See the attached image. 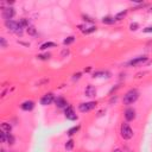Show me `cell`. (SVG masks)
Instances as JSON below:
<instances>
[{"mask_svg":"<svg viewBox=\"0 0 152 152\" xmlns=\"http://www.w3.org/2000/svg\"><path fill=\"white\" fill-rule=\"evenodd\" d=\"M115 21H116V20H115L113 17H109V16L102 18V23H103V24H107V25H112V24H114Z\"/></svg>","mask_w":152,"mask_h":152,"instance_id":"cell-15","label":"cell"},{"mask_svg":"<svg viewBox=\"0 0 152 152\" xmlns=\"http://www.w3.org/2000/svg\"><path fill=\"white\" fill-rule=\"evenodd\" d=\"M80 128H81V126H80V125H77V126H74V127H71V128H69V130H68L67 134H68L69 137H71V136L76 134V133L80 131Z\"/></svg>","mask_w":152,"mask_h":152,"instance_id":"cell-14","label":"cell"},{"mask_svg":"<svg viewBox=\"0 0 152 152\" xmlns=\"http://www.w3.org/2000/svg\"><path fill=\"white\" fill-rule=\"evenodd\" d=\"M55 103H56V106H57L58 108H66V107L68 106L67 100H66L64 98H62V96L56 98V99H55Z\"/></svg>","mask_w":152,"mask_h":152,"instance_id":"cell-12","label":"cell"},{"mask_svg":"<svg viewBox=\"0 0 152 152\" xmlns=\"http://www.w3.org/2000/svg\"><path fill=\"white\" fill-rule=\"evenodd\" d=\"M26 32H27L29 35H31V36H35L37 31H36V27H35V26L30 25V26H27V27H26Z\"/></svg>","mask_w":152,"mask_h":152,"instance_id":"cell-17","label":"cell"},{"mask_svg":"<svg viewBox=\"0 0 152 152\" xmlns=\"http://www.w3.org/2000/svg\"><path fill=\"white\" fill-rule=\"evenodd\" d=\"M1 152H6V151H5V150H1Z\"/></svg>","mask_w":152,"mask_h":152,"instance_id":"cell-35","label":"cell"},{"mask_svg":"<svg viewBox=\"0 0 152 152\" xmlns=\"http://www.w3.org/2000/svg\"><path fill=\"white\" fill-rule=\"evenodd\" d=\"M148 12H152V7H151V10H148Z\"/></svg>","mask_w":152,"mask_h":152,"instance_id":"cell-34","label":"cell"},{"mask_svg":"<svg viewBox=\"0 0 152 152\" xmlns=\"http://www.w3.org/2000/svg\"><path fill=\"white\" fill-rule=\"evenodd\" d=\"M126 14H127V11H126V10H125V11H121V12H119V13L114 17V19H115V20H121Z\"/></svg>","mask_w":152,"mask_h":152,"instance_id":"cell-19","label":"cell"},{"mask_svg":"<svg viewBox=\"0 0 152 152\" xmlns=\"http://www.w3.org/2000/svg\"><path fill=\"white\" fill-rule=\"evenodd\" d=\"M138 29H139V24L138 23H132L130 25V30H131V31H137Z\"/></svg>","mask_w":152,"mask_h":152,"instance_id":"cell-24","label":"cell"},{"mask_svg":"<svg viewBox=\"0 0 152 152\" xmlns=\"http://www.w3.org/2000/svg\"><path fill=\"white\" fill-rule=\"evenodd\" d=\"M81 73H77V74H74V76H73V80L75 81V80H80V77H81Z\"/></svg>","mask_w":152,"mask_h":152,"instance_id":"cell-32","label":"cell"},{"mask_svg":"<svg viewBox=\"0 0 152 152\" xmlns=\"http://www.w3.org/2000/svg\"><path fill=\"white\" fill-rule=\"evenodd\" d=\"M24 27H27V26H30V24H29V21L25 19V18H23V19H20V21H19Z\"/></svg>","mask_w":152,"mask_h":152,"instance_id":"cell-27","label":"cell"},{"mask_svg":"<svg viewBox=\"0 0 152 152\" xmlns=\"http://www.w3.org/2000/svg\"><path fill=\"white\" fill-rule=\"evenodd\" d=\"M73 147H74V140H73V139H69V140L66 143V150L70 151V150H73Z\"/></svg>","mask_w":152,"mask_h":152,"instance_id":"cell-20","label":"cell"},{"mask_svg":"<svg viewBox=\"0 0 152 152\" xmlns=\"http://www.w3.org/2000/svg\"><path fill=\"white\" fill-rule=\"evenodd\" d=\"M0 44H1V48H4V49L7 46V43H6V41H5V38H4V37L0 38Z\"/></svg>","mask_w":152,"mask_h":152,"instance_id":"cell-28","label":"cell"},{"mask_svg":"<svg viewBox=\"0 0 152 152\" xmlns=\"http://www.w3.org/2000/svg\"><path fill=\"white\" fill-rule=\"evenodd\" d=\"M139 98V92L137 89H130L128 92L124 95V103L125 105H132Z\"/></svg>","mask_w":152,"mask_h":152,"instance_id":"cell-2","label":"cell"},{"mask_svg":"<svg viewBox=\"0 0 152 152\" xmlns=\"http://www.w3.org/2000/svg\"><path fill=\"white\" fill-rule=\"evenodd\" d=\"M64 115H66V118H67L68 120H71V121H74V120L77 119V115H76L74 108H73L71 106H69V105H68V106L66 107V109H64Z\"/></svg>","mask_w":152,"mask_h":152,"instance_id":"cell-6","label":"cell"},{"mask_svg":"<svg viewBox=\"0 0 152 152\" xmlns=\"http://www.w3.org/2000/svg\"><path fill=\"white\" fill-rule=\"evenodd\" d=\"M56 46V43H54V42H45V43H43L42 45H41V50H46V49H49V48H55Z\"/></svg>","mask_w":152,"mask_h":152,"instance_id":"cell-13","label":"cell"},{"mask_svg":"<svg viewBox=\"0 0 152 152\" xmlns=\"http://www.w3.org/2000/svg\"><path fill=\"white\" fill-rule=\"evenodd\" d=\"M105 75H106L105 71H95L93 74V77H101V76H105Z\"/></svg>","mask_w":152,"mask_h":152,"instance_id":"cell-26","label":"cell"},{"mask_svg":"<svg viewBox=\"0 0 152 152\" xmlns=\"http://www.w3.org/2000/svg\"><path fill=\"white\" fill-rule=\"evenodd\" d=\"M143 31L145 32V34H152V26H147V27H145Z\"/></svg>","mask_w":152,"mask_h":152,"instance_id":"cell-29","label":"cell"},{"mask_svg":"<svg viewBox=\"0 0 152 152\" xmlns=\"http://www.w3.org/2000/svg\"><path fill=\"white\" fill-rule=\"evenodd\" d=\"M69 52H70V51H69V49H67V48H66V49L62 51V57H66V56H68V55H69Z\"/></svg>","mask_w":152,"mask_h":152,"instance_id":"cell-30","label":"cell"},{"mask_svg":"<svg viewBox=\"0 0 152 152\" xmlns=\"http://www.w3.org/2000/svg\"><path fill=\"white\" fill-rule=\"evenodd\" d=\"M94 31H96V26H92V27H89L88 30H84V31H82V32L83 34H92Z\"/></svg>","mask_w":152,"mask_h":152,"instance_id":"cell-25","label":"cell"},{"mask_svg":"<svg viewBox=\"0 0 152 152\" xmlns=\"http://www.w3.org/2000/svg\"><path fill=\"white\" fill-rule=\"evenodd\" d=\"M34 107H35V102L31 101V100H26V101H24V102L20 105V108H21L23 111H25V112L32 111Z\"/></svg>","mask_w":152,"mask_h":152,"instance_id":"cell-10","label":"cell"},{"mask_svg":"<svg viewBox=\"0 0 152 152\" xmlns=\"http://www.w3.org/2000/svg\"><path fill=\"white\" fill-rule=\"evenodd\" d=\"M54 101H55V96H54V94H52V93H48V94H45V95L41 99V105H43V106H48V105H51Z\"/></svg>","mask_w":152,"mask_h":152,"instance_id":"cell-8","label":"cell"},{"mask_svg":"<svg viewBox=\"0 0 152 152\" xmlns=\"http://www.w3.org/2000/svg\"><path fill=\"white\" fill-rule=\"evenodd\" d=\"M84 94L88 98H95V95H96V88L94 86H92V84L87 86V88L84 90Z\"/></svg>","mask_w":152,"mask_h":152,"instance_id":"cell-9","label":"cell"},{"mask_svg":"<svg viewBox=\"0 0 152 152\" xmlns=\"http://www.w3.org/2000/svg\"><path fill=\"white\" fill-rule=\"evenodd\" d=\"M16 14V11L13 7H6V9H3V18L6 20H12V18L14 17Z\"/></svg>","mask_w":152,"mask_h":152,"instance_id":"cell-5","label":"cell"},{"mask_svg":"<svg viewBox=\"0 0 152 152\" xmlns=\"http://www.w3.org/2000/svg\"><path fill=\"white\" fill-rule=\"evenodd\" d=\"M11 130H12V126L7 123H3L1 124V131L6 132V133H11Z\"/></svg>","mask_w":152,"mask_h":152,"instance_id":"cell-16","label":"cell"},{"mask_svg":"<svg viewBox=\"0 0 152 152\" xmlns=\"http://www.w3.org/2000/svg\"><path fill=\"white\" fill-rule=\"evenodd\" d=\"M50 57H51L50 54H43V55H38L37 56V58L42 59V61H48V59H50Z\"/></svg>","mask_w":152,"mask_h":152,"instance_id":"cell-21","label":"cell"},{"mask_svg":"<svg viewBox=\"0 0 152 152\" xmlns=\"http://www.w3.org/2000/svg\"><path fill=\"white\" fill-rule=\"evenodd\" d=\"M75 42V37L74 36H69V37H67L64 41H63V44L64 45H70V44H73Z\"/></svg>","mask_w":152,"mask_h":152,"instance_id":"cell-18","label":"cell"},{"mask_svg":"<svg viewBox=\"0 0 152 152\" xmlns=\"http://www.w3.org/2000/svg\"><path fill=\"white\" fill-rule=\"evenodd\" d=\"M124 115H125L126 121H132V120L136 119V109H134V108H127V109L125 111Z\"/></svg>","mask_w":152,"mask_h":152,"instance_id":"cell-11","label":"cell"},{"mask_svg":"<svg viewBox=\"0 0 152 152\" xmlns=\"http://www.w3.org/2000/svg\"><path fill=\"white\" fill-rule=\"evenodd\" d=\"M120 134L125 140H130L133 137V131L131 128V126L127 123H124L120 127Z\"/></svg>","mask_w":152,"mask_h":152,"instance_id":"cell-3","label":"cell"},{"mask_svg":"<svg viewBox=\"0 0 152 152\" xmlns=\"http://www.w3.org/2000/svg\"><path fill=\"white\" fill-rule=\"evenodd\" d=\"M0 139H1V143H6V139H7V133L1 131L0 132Z\"/></svg>","mask_w":152,"mask_h":152,"instance_id":"cell-23","label":"cell"},{"mask_svg":"<svg viewBox=\"0 0 152 152\" xmlns=\"http://www.w3.org/2000/svg\"><path fill=\"white\" fill-rule=\"evenodd\" d=\"M5 26L9 29V31L13 32V34H17L19 36L23 35V29L24 26L19 23V21H16V20H6L5 21Z\"/></svg>","mask_w":152,"mask_h":152,"instance_id":"cell-1","label":"cell"},{"mask_svg":"<svg viewBox=\"0 0 152 152\" xmlns=\"http://www.w3.org/2000/svg\"><path fill=\"white\" fill-rule=\"evenodd\" d=\"M96 107V101H89V102H82L78 105V111L82 113H87L90 112L92 109H94Z\"/></svg>","mask_w":152,"mask_h":152,"instance_id":"cell-4","label":"cell"},{"mask_svg":"<svg viewBox=\"0 0 152 152\" xmlns=\"http://www.w3.org/2000/svg\"><path fill=\"white\" fill-rule=\"evenodd\" d=\"M147 61V57L146 56H139V57H136L133 59H131L130 62H128V66L131 67H137V66H140L143 63H145Z\"/></svg>","mask_w":152,"mask_h":152,"instance_id":"cell-7","label":"cell"},{"mask_svg":"<svg viewBox=\"0 0 152 152\" xmlns=\"http://www.w3.org/2000/svg\"><path fill=\"white\" fill-rule=\"evenodd\" d=\"M113 152H123V151H121V150H120V148H115V150H114V151H113Z\"/></svg>","mask_w":152,"mask_h":152,"instance_id":"cell-33","label":"cell"},{"mask_svg":"<svg viewBox=\"0 0 152 152\" xmlns=\"http://www.w3.org/2000/svg\"><path fill=\"white\" fill-rule=\"evenodd\" d=\"M82 18H83V19H84V20H87V21H89V23H93V21H94V20H93V19H92V18H89V17H88V16H84V14H83V16H82Z\"/></svg>","mask_w":152,"mask_h":152,"instance_id":"cell-31","label":"cell"},{"mask_svg":"<svg viewBox=\"0 0 152 152\" xmlns=\"http://www.w3.org/2000/svg\"><path fill=\"white\" fill-rule=\"evenodd\" d=\"M6 143L9 145H13L14 144V137L11 134V133H7V139H6Z\"/></svg>","mask_w":152,"mask_h":152,"instance_id":"cell-22","label":"cell"}]
</instances>
